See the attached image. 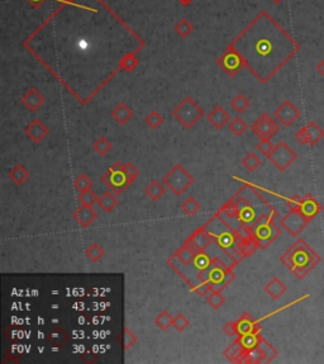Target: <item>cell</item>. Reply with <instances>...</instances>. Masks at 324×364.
<instances>
[{
    "mask_svg": "<svg viewBox=\"0 0 324 364\" xmlns=\"http://www.w3.org/2000/svg\"><path fill=\"white\" fill-rule=\"evenodd\" d=\"M281 235V228L278 225H275L274 220L268 216L260 220L257 222L256 228H254V239H256L257 245L261 247H268L272 241H275Z\"/></svg>",
    "mask_w": 324,
    "mask_h": 364,
    "instance_id": "cell-6",
    "label": "cell"
},
{
    "mask_svg": "<svg viewBox=\"0 0 324 364\" xmlns=\"http://www.w3.org/2000/svg\"><path fill=\"white\" fill-rule=\"evenodd\" d=\"M27 2L33 7V8H40L46 0H27Z\"/></svg>",
    "mask_w": 324,
    "mask_h": 364,
    "instance_id": "cell-48",
    "label": "cell"
},
{
    "mask_svg": "<svg viewBox=\"0 0 324 364\" xmlns=\"http://www.w3.org/2000/svg\"><path fill=\"white\" fill-rule=\"evenodd\" d=\"M250 106H251V102H250V99L247 98L246 95L240 94H240L236 95L234 98L230 101V107H232V108L234 109L238 114L243 113V112H246L247 109L250 108Z\"/></svg>",
    "mask_w": 324,
    "mask_h": 364,
    "instance_id": "cell-29",
    "label": "cell"
},
{
    "mask_svg": "<svg viewBox=\"0 0 324 364\" xmlns=\"http://www.w3.org/2000/svg\"><path fill=\"white\" fill-rule=\"evenodd\" d=\"M310 221L300 212L299 209H290L280 221V226L285 228L292 237L298 236Z\"/></svg>",
    "mask_w": 324,
    "mask_h": 364,
    "instance_id": "cell-10",
    "label": "cell"
},
{
    "mask_svg": "<svg viewBox=\"0 0 324 364\" xmlns=\"http://www.w3.org/2000/svg\"><path fill=\"white\" fill-rule=\"evenodd\" d=\"M172 116L176 118L181 126L185 128H192L199 122L204 116V109L192 98V97H185L178 106L174 108Z\"/></svg>",
    "mask_w": 324,
    "mask_h": 364,
    "instance_id": "cell-3",
    "label": "cell"
},
{
    "mask_svg": "<svg viewBox=\"0 0 324 364\" xmlns=\"http://www.w3.org/2000/svg\"><path fill=\"white\" fill-rule=\"evenodd\" d=\"M189 241L192 242V246H194L195 249L199 251V253L202 250H206V247L209 246V244H210V240H209V237L206 236V234H202V232H200V231H196L194 235H192V237L189 239Z\"/></svg>",
    "mask_w": 324,
    "mask_h": 364,
    "instance_id": "cell-28",
    "label": "cell"
},
{
    "mask_svg": "<svg viewBox=\"0 0 324 364\" xmlns=\"http://www.w3.org/2000/svg\"><path fill=\"white\" fill-rule=\"evenodd\" d=\"M198 254H199V251H198L196 249L192 246V242L188 240V241L185 242L178 251H176L175 256L180 260V263H182L184 265H190V264L194 263Z\"/></svg>",
    "mask_w": 324,
    "mask_h": 364,
    "instance_id": "cell-20",
    "label": "cell"
},
{
    "mask_svg": "<svg viewBox=\"0 0 324 364\" xmlns=\"http://www.w3.org/2000/svg\"><path fill=\"white\" fill-rule=\"evenodd\" d=\"M72 216L82 228H88L92 226V223L98 218L96 211L92 209V206H86V204H81Z\"/></svg>",
    "mask_w": 324,
    "mask_h": 364,
    "instance_id": "cell-17",
    "label": "cell"
},
{
    "mask_svg": "<svg viewBox=\"0 0 324 364\" xmlns=\"http://www.w3.org/2000/svg\"><path fill=\"white\" fill-rule=\"evenodd\" d=\"M164 121H165L164 120V117H162L161 114H160L157 111L150 112V113L146 116V118H144L146 125L148 126L150 128H152V130H157V128L164 123Z\"/></svg>",
    "mask_w": 324,
    "mask_h": 364,
    "instance_id": "cell-39",
    "label": "cell"
},
{
    "mask_svg": "<svg viewBox=\"0 0 324 364\" xmlns=\"http://www.w3.org/2000/svg\"><path fill=\"white\" fill-rule=\"evenodd\" d=\"M118 204L119 201L116 198V194L113 193L112 190H108V192L103 193L98 199V206L106 213H110L112 211H114Z\"/></svg>",
    "mask_w": 324,
    "mask_h": 364,
    "instance_id": "cell-23",
    "label": "cell"
},
{
    "mask_svg": "<svg viewBox=\"0 0 324 364\" xmlns=\"http://www.w3.org/2000/svg\"><path fill=\"white\" fill-rule=\"evenodd\" d=\"M98 199H99V197L92 189L84 190L78 194V201L81 202V204H86V206L92 207L95 203H98Z\"/></svg>",
    "mask_w": 324,
    "mask_h": 364,
    "instance_id": "cell-41",
    "label": "cell"
},
{
    "mask_svg": "<svg viewBox=\"0 0 324 364\" xmlns=\"http://www.w3.org/2000/svg\"><path fill=\"white\" fill-rule=\"evenodd\" d=\"M47 341L51 344L54 348L61 349L70 341V335L62 329V327H56L47 335Z\"/></svg>",
    "mask_w": 324,
    "mask_h": 364,
    "instance_id": "cell-21",
    "label": "cell"
},
{
    "mask_svg": "<svg viewBox=\"0 0 324 364\" xmlns=\"http://www.w3.org/2000/svg\"><path fill=\"white\" fill-rule=\"evenodd\" d=\"M85 255H86V258L89 259L90 261H92V263H98L100 259L106 255V251H104V249L100 246L99 244L94 242V244H92L89 247H88L86 251H85Z\"/></svg>",
    "mask_w": 324,
    "mask_h": 364,
    "instance_id": "cell-34",
    "label": "cell"
},
{
    "mask_svg": "<svg viewBox=\"0 0 324 364\" xmlns=\"http://www.w3.org/2000/svg\"><path fill=\"white\" fill-rule=\"evenodd\" d=\"M256 147H257V150L261 152V154H264V155L268 156V154L272 151L274 147L275 146H274V144L271 142V139H261L260 140L258 144L256 145Z\"/></svg>",
    "mask_w": 324,
    "mask_h": 364,
    "instance_id": "cell-43",
    "label": "cell"
},
{
    "mask_svg": "<svg viewBox=\"0 0 324 364\" xmlns=\"http://www.w3.org/2000/svg\"><path fill=\"white\" fill-rule=\"evenodd\" d=\"M66 2H68V3H70V2H74V0H66Z\"/></svg>",
    "mask_w": 324,
    "mask_h": 364,
    "instance_id": "cell-52",
    "label": "cell"
},
{
    "mask_svg": "<svg viewBox=\"0 0 324 364\" xmlns=\"http://www.w3.org/2000/svg\"><path fill=\"white\" fill-rule=\"evenodd\" d=\"M276 120L285 127H290L300 117V111L290 101L281 103L274 112Z\"/></svg>",
    "mask_w": 324,
    "mask_h": 364,
    "instance_id": "cell-12",
    "label": "cell"
},
{
    "mask_svg": "<svg viewBox=\"0 0 324 364\" xmlns=\"http://www.w3.org/2000/svg\"><path fill=\"white\" fill-rule=\"evenodd\" d=\"M74 187H75L78 190H80V192L92 189V180L90 179L86 174H80L78 177L75 178V180H74Z\"/></svg>",
    "mask_w": 324,
    "mask_h": 364,
    "instance_id": "cell-40",
    "label": "cell"
},
{
    "mask_svg": "<svg viewBox=\"0 0 324 364\" xmlns=\"http://www.w3.org/2000/svg\"><path fill=\"white\" fill-rule=\"evenodd\" d=\"M8 177L9 179H10L13 183H16V185H22L24 184L26 180L30 178V173H28V170L24 168V166L20 165V164H16V166H13V168L9 170Z\"/></svg>",
    "mask_w": 324,
    "mask_h": 364,
    "instance_id": "cell-24",
    "label": "cell"
},
{
    "mask_svg": "<svg viewBox=\"0 0 324 364\" xmlns=\"http://www.w3.org/2000/svg\"><path fill=\"white\" fill-rule=\"evenodd\" d=\"M237 327H238V335H247L252 334V332H258L260 326L258 323L254 320L250 313L244 312L237 321Z\"/></svg>",
    "mask_w": 324,
    "mask_h": 364,
    "instance_id": "cell-19",
    "label": "cell"
},
{
    "mask_svg": "<svg viewBox=\"0 0 324 364\" xmlns=\"http://www.w3.org/2000/svg\"><path fill=\"white\" fill-rule=\"evenodd\" d=\"M228 128H230V131L234 135V136L240 137L248 130V125H247L246 121L243 120V118L236 117L233 118V121H230V122L228 123Z\"/></svg>",
    "mask_w": 324,
    "mask_h": 364,
    "instance_id": "cell-32",
    "label": "cell"
},
{
    "mask_svg": "<svg viewBox=\"0 0 324 364\" xmlns=\"http://www.w3.org/2000/svg\"><path fill=\"white\" fill-rule=\"evenodd\" d=\"M216 64L222 68V70L228 74L230 76H236L240 71V69L244 66L243 57L240 52L232 46H228L222 56L216 60Z\"/></svg>",
    "mask_w": 324,
    "mask_h": 364,
    "instance_id": "cell-9",
    "label": "cell"
},
{
    "mask_svg": "<svg viewBox=\"0 0 324 364\" xmlns=\"http://www.w3.org/2000/svg\"><path fill=\"white\" fill-rule=\"evenodd\" d=\"M320 260L319 254L302 239L296 240L280 258L281 263L299 279L306 278Z\"/></svg>",
    "mask_w": 324,
    "mask_h": 364,
    "instance_id": "cell-2",
    "label": "cell"
},
{
    "mask_svg": "<svg viewBox=\"0 0 324 364\" xmlns=\"http://www.w3.org/2000/svg\"><path fill=\"white\" fill-rule=\"evenodd\" d=\"M271 2H272V3H275V4H280V3H282L284 0H271Z\"/></svg>",
    "mask_w": 324,
    "mask_h": 364,
    "instance_id": "cell-50",
    "label": "cell"
},
{
    "mask_svg": "<svg viewBox=\"0 0 324 364\" xmlns=\"http://www.w3.org/2000/svg\"><path fill=\"white\" fill-rule=\"evenodd\" d=\"M190 325V321L188 320V317L185 315H182V313H178V315L174 317V321H172V326L175 327V330H178V332L181 331H184L185 329H186L188 326Z\"/></svg>",
    "mask_w": 324,
    "mask_h": 364,
    "instance_id": "cell-42",
    "label": "cell"
},
{
    "mask_svg": "<svg viewBox=\"0 0 324 364\" xmlns=\"http://www.w3.org/2000/svg\"><path fill=\"white\" fill-rule=\"evenodd\" d=\"M102 182L112 190L113 193L116 196L122 194L128 188L130 184V180L128 179L127 174L124 171V164H122L120 161L114 163L108 170L102 175Z\"/></svg>",
    "mask_w": 324,
    "mask_h": 364,
    "instance_id": "cell-5",
    "label": "cell"
},
{
    "mask_svg": "<svg viewBox=\"0 0 324 364\" xmlns=\"http://www.w3.org/2000/svg\"><path fill=\"white\" fill-rule=\"evenodd\" d=\"M206 303L210 306L213 310H219V308L226 303V297L222 294L218 289H212L206 296Z\"/></svg>",
    "mask_w": 324,
    "mask_h": 364,
    "instance_id": "cell-27",
    "label": "cell"
},
{
    "mask_svg": "<svg viewBox=\"0 0 324 364\" xmlns=\"http://www.w3.org/2000/svg\"><path fill=\"white\" fill-rule=\"evenodd\" d=\"M133 116H134L133 109L130 107H128V104L124 103V102H120V103L116 104L113 111H112V117L120 126L127 125L132 120Z\"/></svg>",
    "mask_w": 324,
    "mask_h": 364,
    "instance_id": "cell-18",
    "label": "cell"
},
{
    "mask_svg": "<svg viewBox=\"0 0 324 364\" xmlns=\"http://www.w3.org/2000/svg\"><path fill=\"white\" fill-rule=\"evenodd\" d=\"M242 165L247 169L248 171H254L257 170L260 165H261V160L258 159V156L254 154V152H248L244 158L242 159Z\"/></svg>",
    "mask_w": 324,
    "mask_h": 364,
    "instance_id": "cell-37",
    "label": "cell"
},
{
    "mask_svg": "<svg viewBox=\"0 0 324 364\" xmlns=\"http://www.w3.org/2000/svg\"><path fill=\"white\" fill-rule=\"evenodd\" d=\"M124 171H126V174H127L128 179L130 180V183L134 182V180L137 179L138 175H140V170H138V169L136 168L134 164H132V163L124 164Z\"/></svg>",
    "mask_w": 324,
    "mask_h": 364,
    "instance_id": "cell-44",
    "label": "cell"
},
{
    "mask_svg": "<svg viewBox=\"0 0 324 364\" xmlns=\"http://www.w3.org/2000/svg\"><path fill=\"white\" fill-rule=\"evenodd\" d=\"M298 155L296 152L289 146L285 141H280L272 151L268 155V159L270 163L278 169L280 171H285L295 160H296Z\"/></svg>",
    "mask_w": 324,
    "mask_h": 364,
    "instance_id": "cell-7",
    "label": "cell"
},
{
    "mask_svg": "<svg viewBox=\"0 0 324 364\" xmlns=\"http://www.w3.org/2000/svg\"><path fill=\"white\" fill-rule=\"evenodd\" d=\"M181 3H184V4H186V2H185V0H181Z\"/></svg>",
    "mask_w": 324,
    "mask_h": 364,
    "instance_id": "cell-51",
    "label": "cell"
},
{
    "mask_svg": "<svg viewBox=\"0 0 324 364\" xmlns=\"http://www.w3.org/2000/svg\"><path fill=\"white\" fill-rule=\"evenodd\" d=\"M300 199H302V197L294 196L292 198H290L289 201H288V207H289L290 209H299Z\"/></svg>",
    "mask_w": 324,
    "mask_h": 364,
    "instance_id": "cell-47",
    "label": "cell"
},
{
    "mask_svg": "<svg viewBox=\"0 0 324 364\" xmlns=\"http://www.w3.org/2000/svg\"><path fill=\"white\" fill-rule=\"evenodd\" d=\"M120 335L122 336L118 337V341H122V345H123V349H124V350H128L130 348H132L136 342H137V336H136L134 332H133L130 329H128V327H124L123 334Z\"/></svg>",
    "mask_w": 324,
    "mask_h": 364,
    "instance_id": "cell-36",
    "label": "cell"
},
{
    "mask_svg": "<svg viewBox=\"0 0 324 364\" xmlns=\"http://www.w3.org/2000/svg\"><path fill=\"white\" fill-rule=\"evenodd\" d=\"M324 137V130L316 122L312 121L295 133V140L302 145L316 146Z\"/></svg>",
    "mask_w": 324,
    "mask_h": 364,
    "instance_id": "cell-11",
    "label": "cell"
},
{
    "mask_svg": "<svg viewBox=\"0 0 324 364\" xmlns=\"http://www.w3.org/2000/svg\"><path fill=\"white\" fill-rule=\"evenodd\" d=\"M138 65V60L136 59V52H128L124 56L122 57L120 68L126 71L134 70L136 66Z\"/></svg>",
    "mask_w": 324,
    "mask_h": 364,
    "instance_id": "cell-38",
    "label": "cell"
},
{
    "mask_svg": "<svg viewBox=\"0 0 324 364\" xmlns=\"http://www.w3.org/2000/svg\"><path fill=\"white\" fill-rule=\"evenodd\" d=\"M230 46L243 57L244 66L266 84L300 50V45L268 13L261 12Z\"/></svg>",
    "mask_w": 324,
    "mask_h": 364,
    "instance_id": "cell-1",
    "label": "cell"
},
{
    "mask_svg": "<svg viewBox=\"0 0 324 364\" xmlns=\"http://www.w3.org/2000/svg\"><path fill=\"white\" fill-rule=\"evenodd\" d=\"M265 292L271 297L272 299H278L281 296H282L285 292H286V285L280 278L274 277L268 284L265 285Z\"/></svg>",
    "mask_w": 324,
    "mask_h": 364,
    "instance_id": "cell-22",
    "label": "cell"
},
{
    "mask_svg": "<svg viewBox=\"0 0 324 364\" xmlns=\"http://www.w3.org/2000/svg\"><path fill=\"white\" fill-rule=\"evenodd\" d=\"M322 204L314 198L312 194H306V196L302 197L299 204V211L306 216L309 221H312L313 218L316 217L319 212L322 211Z\"/></svg>",
    "mask_w": 324,
    "mask_h": 364,
    "instance_id": "cell-14",
    "label": "cell"
},
{
    "mask_svg": "<svg viewBox=\"0 0 324 364\" xmlns=\"http://www.w3.org/2000/svg\"><path fill=\"white\" fill-rule=\"evenodd\" d=\"M260 340H261V336L258 335V332H252V334L240 335L238 341H240V344L243 346L244 350H250V349L258 345Z\"/></svg>",
    "mask_w": 324,
    "mask_h": 364,
    "instance_id": "cell-30",
    "label": "cell"
},
{
    "mask_svg": "<svg viewBox=\"0 0 324 364\" xmlns=\"http://www.w3.org/2000/svg\"><path fill=\"white\" fill-rule=\"evenodd\" d=\"M44 102H46L44 95L40 94V92H38L36 88H30L20 97V103L30 112H36L38 108H40V106H44Z\"/></svg>",
    "mask_w": 324,
    "mask_h": 364,
    "instance_id": "cell-13",
    "label": "cell"
},
{
    "mask_svg": "<svg viewBox=\"0 0 324 364\" xmlns=\"http://www.w3.org/2000/svg\"><path fill=\"white\" fill-rule=\"evenodd\" d=\"M144 193H146V196L148 197L150 199H152V201L156 202L165 196L166 189H165V187H164V185L158 182V180L154 179L148 185H147L146 188H144Z\"/></svg>",
    "mask_w": 324,
    "mask_h": 364,
    "instance_id": "cell-25",
    "label": "cell"
},
{
    "mask_svg": "<svg viewBox=\"0 0 324 364\" xmlns=\"http://www.w3.org/2000/svg\"><path fill=\"white\" fill-rule=\"evenodd\" d=\"M223 331L228 335V336L233 337V336H237L238 335V327H237V322L236 321H230L227 322L223 326Z\"/></svg>",
    "mask_w": 324,
    "mask_h": 364,
    "instance_id": "cell-45",
    "label": "cell"
},
{
    "mask_svg": "<svg viewBox=\"0 0 324 364\" xmlns=\"http://www.w3.org/2000/svg\"><path fill=\"white\" fill-rule=\"evenodd\" d=\"M250 130L258 137L261 139H272L274 136L278 135V132L280 131V125L271 117L268 112L262 113L251 126H250Z\"/></svg>",
    "mask_w": 324,
    "mask_h": 364,
    "instance_id": "cell-8",
    "label": "cell"
},
{
    "mask_svg": "<svg viewBox=\"0 0 324 364\" xmlns=\"http://www.w3.org/2000/svg\"><path fill=\"white\" fill-rule=\"evenodd\" d=\"M206 120L216 130H222L226 125L230 122V116L223 107L216 106L206 114Z\"/></svg>",
    "mask_w": 324,
    "mask_h": 364,
    "instance_id": "cell-16",
    "label": "cell"
},
{
    "mask_svg": "<svg viewBox=\"0 0 324 364\" xmlns=\"http://www.w3.org/2000/svg\"><path fill=\"white\" fill-rule=\"evenodd\" d=\"M181 211L188 216H194L200 211V203L194 198V197H188V198L181 203Z\"/></svg>",
    "mask_w": 324,
    "mask_h": 364,
    "instance_id": "cell-33",
    "label": "cell"
},
{
    "mask_svg": "<svg viewBox=\"0 0 324 364\" xmlns=\"http://www.w3.org/2000/svg\"><path fill=\"white\" fill-rule=\"evenodd\" d=\"M316 70L319 71V74H320V75L324 76V59L320 61V63L318 64V65H316Z\"/></svg>",
    "mask_w": 324,
    "mask_h": 364,
    "instance_id": "cell-49",
    "label": "cell"
},
{
    "mask_svg": "<svg viewBox=\"0 0 324 364\" xmlns=\"http://www.w3.org/2000/svg\"><path fill=\"white\" fill-rule=\"evenodd\" d=\"M162 183L176 197H180L192 187V183H194V178L181 164H176L168 174L162 178Z\"/></svg>",
    "mask_w": 324,
    "mask_h": 364,
    "instance_id": "cell-4",
    "label": "cell"
},
{
    "mask_svg": "<svg viewBox=\"0 0 324 364\" xmlns=\"http://www.w3.org/2000/svg\"><path fill=\"white\" fill-rule=\"evenodd\" d=\"M48 128L40 120H33L27 127L24 128V133L27 135L28 139L33 141L34 144H40L44 137L48 135Z\"/></svg>",
    "mask_w": 324,
    "mask_h": 364,
    "instance_id": "cell-15",
    "label": "cell"
},
{
    "mask_svg": "<svg viewBox=\"0 0 324 364\" xmlns=\"http://www.w3.org/2000/svg\"><path fill=\"white\" fill-rule=\"evenodd\" d=\"M174 31H175L176 35L180 36L181 38H186L192 33V31H194V26H192L186 18H182L176 23L175 27H174Z\"/></svg>",
    "mask_w": 324,
    "mask_h": 364,
    "instance_id": "cell-31",
    "label": "cell"
},
{
    "mask_svg": "<svg viewBox=\"0 0 324 364\" xmlns=\"http://www.w3.org/2000/svg\"><path fill=\"white\" fill-rule=\"evenodd\" d=\"M112 142L106 139V136H102L92 144V149L96 152L98 155L106 156L109 151L112 150Z\"/></svg>",
    "mask_w": 324,
    "mask_h": 364,
    "instance_id": "cell-35",
    "label": "cell"
},
{
    "mask_svg": "<svg viewBox=\"0 0 324 364\" xmlns=\"http://www.w3.org/2000/svg\"><path fill=\"white\" fill-rule=\"evenodd\" d=\"M172 321L174 317L168 311L162 310L158 315L154 317V325H156L158 329H161L162 331H166L168 329H170L172 326Z\"/></svg>",
    "mask_w": 324,
    "mask_h": 364,
    "instance_id": "cell-26",
    "label": "cell"
},
{
    "mask_svg": "<svg viewBox=\"0 0 324 364\" xmlns=\"http://www.w3.org/2000/svg\"><path fill=\"white\" fill-rule=\"evenodd\" d=\"M194 291L196 292L200 297H204L206 294H208L209 292L212 291V285H209L208 283H202V284H199L198 287H195Z\"/></svg>",
    "mask_w": 324,
    "mask_h": 364,
    "instance_id": "cell-46",
    "label": "cell"
}]
</instances>
